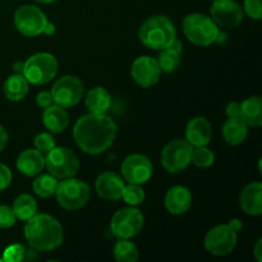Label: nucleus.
<instances>
[{"instance_id": "f257e3e1", "label": "nucleus", "mask_w": 262, "mask_h": 262, "mask_svg": "<svg viewBox=\"0 0 262 262\" xmlns=\"http://www.w3.org/2000/svg\"><path fill=\"white\" fill-rule=\"evenodd\" d=\"M117 135V125L105 113L83 115L76 122L73 138L77 146L89 155H99L112 147Z\"/></svg>"}, {"instance_id": "f03ea898", "label": "nucleus", "mask_w": 262, "mask_h": 262, "mask_svg": "<svg viewBox=\"0 0 262 262\" xmlns=\"http://www.w3.org/2000/svg\"><path fill=\"white\" fill-rule=\"evenodd\" d=\"M25 238L28 245L36 251L49 252L63 242V227L58 219L46 214H36L27 220L25 228Z\"/></svg>"}, {"instance_id": "7ed1b4c3", "label": "nucleus", "mask_w": 262, "mask_h": 262, "mask_svg": "<svg viewBox=\"0 0 262 262\" xmlns=\"http://www.w3.org/2000/svg\"><path fill=\"white\" fill-rule=\"evenodd\" d=\"M138 36L141 42L147 48L163 50L177 37L176 26L168 17L154 15L141 26Z\"/></svg>"}, {"instance_id": "20e7f679", "label": "nucleus", "mask_w": 262, "mask_h": 262, "mask_svg": "<svg viewBox=\"0 0 262 262\" xmlns=\"http://www.w3.org/2000/svg\"><path fill=\"white\" fill-rule=\"evenodd\" d=\"M58 60L49 53H38L23 63L22 74L28 83L42 86L50 82L58 73Z\"/></svg>"}, {"instance_id": "39448f33", "label": "nucleus", "mask_w": 262, "mask_h": 262, "mask_svg": "<svg viewBox=\"0 0 262 262\" xmlns=\"http://www.w3.org/2000/svg\"><path fill=\"white\" fill-rule=\"evenodd\" d=\"M183 32L194 45L209 46L215 42L219 26L212 20V18L200 13H193L184 18Z\"/></svg>"}, {"instance_id": "423d86ee", "label": "nucleus", "mask_w": 262, "mask_h": 262, "mask_svg": "<svg viewBox=\"0 0 262 262\" xmlns=\"http://www.w3.org/2000/svg\"><path fill=\"white\" fill-rule=\"evenodd\" d=\"M55 196L59 205L66 210H78L89 202L90 187L83 181L71 177L59 182Z\"/></svg>"}, {"instance_id": "0eeeda50", "label": "nucleus", "mask_w": 262, "mask_h": 262, "mask_svg": "<svg viewBox=\"0 0 262 262\" xmlns=\"http://www.w3.org/2000/svg\"><path fill=\"white\" fill-rule=\"evenodd\" d=\"M45 166L56 179H66L76 176L79 169V160L69 148L55 146L46 154Z\"/></svg>"}, {"instance_id": "6e6552de", "label": "nucleus", "mask_w": 262, "mask_h": 262, "mask_svg": "<svg viewBox=\"0 0 262 262\" xmlns=\"http://www.w3.org/2000/svg\"><path fill=\"white\" fill-rule=\"evenodd\" d=\"M145 217L135 207H124L115 212L110 222V230L118 239H130L142 230Z\"/></svg>"}, {"instance_id": "1a4fd4ad", "label": "nucleus", "mask_w": 262, "mask_h": 262, "mask_svg": "<svg viewBox=\"0 0 262 262\" xmlns=\"http://www.w3.org/2000/svg\"><path fill=\"white\" fill-rule=\"evenodd\" d=\"M193 147L186 140H174L164 147L161 163L164 169L171 174L181 173L192 163Z\"/></svg>"}, {"instance_id": "9d476101", "label": "nucleus", "mask_w": 262, "mask_h": 262, "mask_svg": "<svg viewBox=\"0 0 262 262\" xmlns=\"http://www.w3.org/2000/svg\"><path fill=\"white\" fill-rule=\"evenodd\" d=\"M238 242V233L228 224L211 228L205 237V248L214 256L229 255L234 251Z\"/></svg>"}, {"instance_id": "9b49d317", "label": "nucleus", "mask_w": 262, "mask_h": 262, "mask_svg": "<svg viewBox=\"0 0 262 262\" xmlns=\"http://www.w3.org/2000/svg\"><path fill=\"white\" fill-rule=\"evenodd\" d=\"M48 18L40 8L35 5H22L14 13V26L22 35L35 37L43 32Z\"/></svg>"}, {"instance_id": "f8f14e48", "label": "nucleus", "mask_w": 262, "mask_h": 262, "mask_svg": "<svg viewBox=\"0 0 262 262\" xmlns=\"http://www.w3.org/2000/svg\"><path fill=\"white\" fill-rule=\"evenodd\" d=\"M50 92L53 101L67 109L81 101L83 96V83L74 76H64L54 83Z\"/></svg>"}, {"instance_id": "ddd939ff", "label": "nucleus", "mask_w": 262, "mask_h": 262, "mask_svg": "<svg viewBox=\"0 0 262 262\" xmlns=\"http://www.w3.org/2000/svg\"><path fill=\"white\" fill-rule=\"evenodd\" d=\"M122 177L132 184H143L150 181L154 173V165L147 156L142 154H132L122 163Z\"/></svg>"}, {"instance_id": "4468645a", "label": "nucleus", "mask_w": 262, "mask_h": 262, "mask_svg": "<svg viewBox=\"0 0 262 262\" xmlns=\"http://www.w3.org/2000/svg\"><path fill=\"white\" fill-rule=\"evenodd\" d=\"M210 12L212 20L220 27L235 28L243 20V9L235 0H215Z\"/></svg>"}, {"instance_id": "2eb2a0df", "label": "nucleus", "mask_w": 262, "mask_h": 262, "mask_svg": "<svg viewBox=\"0 0 262 262\" xmlns=\"http://www.w3.org/2000/svg\"><path fill=\"white\" fill-rule=\"evenodd\" d=\"M160 73L161 71L158 60L147 55L136 59L130 68V76L133 81L143 89L155 86L160 78Z\"/></svg>"}, {"instance_id": "dca6fc26", "label": "nucleus", "mask_w": 262, "mask_h": 262, "mask_svg": "<svg viewBox=\"0 0 262 262\" xmlns=\"http://www.w3.org/2000/svg\"><path fill=\"white\" fill-rule=\"evenodd\" d=\"M125 184L122 177L113 171H105L100 174L95 183V189L101 199L107 201H115L122 199Z\"/></svg>"}, {"instance_id": "f3484780", "label": "nucleus", "mask_w": 262, "mask_h": 262, "mask_svg": "<svg viewBox=\"0 0 262 262\" xmlns=\"http://www.w3.org/2000/svg\"><path fill=\"white\" fill-rule=\"evenodd\" d=\"M212 138V128L204 117H196L189 120L186 127V141L192 147L207 146Z\"/></svg>"}, {"instance_id": "a211bd4d", "label": "nucleus", "mask_w": 262, "mask_h": 262, "mask_svg": "<svg viewBox=\"0 0 262 262\" xmlns=\"http://www.w3.org/2000/svg\"><path fill=\"white\" fill-rule=\"evenodd\" d=\"M192 193L183 186L171 187L165 194V207L170 214L183 215L191 209Z\"/></svg>"}, {"instance_id": "6ab92c4d", "label": "nucleus", "mask_w": 262, "mask_h": 262, "mask_svg": "<svg viewBox=\"0 0 262 262\" xmlns=\"http://www.w3.org/2000/svg\"><path fill=\"white\" fill-rule=\"evenodd\" d=\"M239 205L247 215L260 216L262 214V184L260 182L250 183L243 188Z\"/></svg>"}, {"instance_id": "aec40b11", "label": "nucleus", "mask_w": 262, "mask_h": 262, "mask_svg": "<svg viewBox=\"0 0 262 262\" xmlns=\"http://www.w3.org/2000/svg\"><path fill=\"white\" fill-rule=\"evenodd\" d=\"M45 168V156L36 148L25 150L17 159V169L26 177H36Z\"/></svg>"}, {"instance_id": "412c9836", "label": "nucleus", "mask_w": 262, "mask_h": 262, "mask_svg": "<svg viewBox=\"0 0 262 262\" xmlns=\"http://www.w3.org/2000/svg\"><path fill=\"white\" fill-rule=\"evenodd\" d=\"M42 122L46 129L53 133H61L69 124V115L66 107L59 105H50L45 107L42 114Z\"/></svg>"}, {"instance_id": "4be33fe9", "label": "nucleus", "mask_w": 262, "mask_h": 262, "mask_svg": "<svg viewBox=\"0 0 262 262\" xmlns=\"http://www.w3.org/2000/svg\"><path fill=\"white\" fill-rule=\"evenodd\" d=\"M248 125L239 117L228 118L222 128V135L225 142L232 146H238L247 138Z\"/></svg>"}, {"instance_id": "5701e85b", "label": "nucleus", "mask_w": 262, "mask_h": 262, "mask_svg": "<svg viewBox=\"0 0 262 262\" xmlns=\"http://www.w3.org/2000/svg\"><path fill=\"white\" fill-rule=\"evenodd\" d=\"M239 118L247 125L260 128L262 125V99L260 96H251L241 104Z\"/></svg>"}, {"instance_id": "b1692460", "label": "nucleus", "mask_w": 262, "mask_h": 262, "mask_svg": "<svg viewBox=\"0 0 262 262\" xmlns=\"http://www.w3.org/2000/svg\"><path fill=\"white\" fill-rule=\"evenodd\" d=\"M28 89L30 86L25 76L22 73H14L8 77L7 81L4 82L3 91H4L5 97L10 101H20L27 95Z\"/></svg>"}, {"instance_id": "393cba45", "label": "nucleus", "mask_w": 262, "mask_h": 262, "mask_svg": "<svg viewBox=\"0 0 262 262\" xmlns=\"http://www.w3.org/2000/svg\"><path fill=\"white\" fill-rule=\"evenodd\" d=\"M86 106L92 113H106L112 105V96L104 87H94L86 95Z\"/></svg>"}, {"instance_id": "a878e982", "label": "nucleus", "mask_w": 262, "mask_h": 262, "mask_svg": "<svg viewBox=\"0 0 262 262\" xmlns=\"http://www.w3.org/2000/svg\"><path fill=\"white\" fill-rule=\"evenodd\" d=\"M12 209L17 219L27 222L28 219L37 214V202L32 196L23 193L14 200Z\"/></svg>"}, {"instance_id": "bb28decb", "label": "nucleus", "mask_w": 262, "mask_h": 262, "mask_svg": "<svg viewBox=\"0 0 262 262\" xmlns=\"http://www.w3.org/2000/svg\"><path fill=\"white\" fill-rule=\"evenodd\" d=\"M113 255L118 262H136L138 260L140 252L137 246L129 242V239H118L113 248Z\"/></svg>"}, {"instance_id": "cd10ccee", "label": "nucleus", "mask_w": 262, "mask_h": 262, "mask_svg": "<svg viewBox=\"0 0 262 262\" xmlns=\"http://www.w3.org/2000/svg\"><path fill=\"white\" fill-rule=\"evenodd\" d=\"M58 179L51 176V174H42V176L37 177L33 181L32 188L33 192L38 197L46 199V197H50L53 194H55L56 188H58Z\"/></svg>"}, {"instance_id": "c85d7f7f", "label": "nucleus", "mask_w": 262, "mask_h": 262, "mask_svg": "<svg viewBox=\"0 0 262 262\" xmlns=\"http://www.w3.org/2000/svg\"><path fill=\"white\" fill-rule=\"evenodd\" d=\"M181 54H177L174 51L168 50V49H163L159 55L158 60L159 67H160L161 72H166V73H170L174 72L178 68L179 63H181Z\"/></svg>"}, {"instance_id": "c756f323", "label": "nucleus", "mask_w": 262, "mask_h": 262, "mask_svg": "<svg viewBox=\"0 0 262 262\" xmlns=\"http://www.w3.org/2000/svg\"><path fill=\"white\" fill-rule=\"evenodd\" d=\"M215 161V155L210 148H207L206 146H202V147H196V150H193L192 152V163L197 166V168L206 169L214 164Z\"/></svg>"}, {"instance_id": "7c9ffc66", "label": "nucleus", "mask_w": 262, "mask_h": 262, "mask_svg": "<svg viewBox=\"0 0 262 262\" xmlns=\"http://www.w3.org/2000/svg\"><path fill=\"white\" fill-rule=\"evenodd\" d=\"M122 199H124V201L130 206H136L145 201V191L140 184L129 183L123 189Z\"/></svg>"}, {"instance_id": "2f4dec72", "label": "nucleus", "mask_w": 262, "mask_h": 262, "mask_svg": "<svg viewBox=\"0 0 262 262\" xmlns=\"http://www.w3.org/2000/svg\"><path fill=\"white\" fill-rule=\"evenodd\" d=\"M26 260V248L19 243L8 246L3 252L2 261L5 262H20Z\"/></svg>"}, {"instance_id": "473e14b6", "label": "nucleus", "mask_w": 262, "mask_h": 262, "mask_svg": "<svg viewBox=\"0 0 262 262\" xmlns=\"http://www.w3.org/2000/svg\"><path fill=\"white\" fill-rule=\"evenodd\" d=\"M33 145H35L36 150L46 155L49 151L55 147V140H54V137L50 133L42 132L36 136L35 140H33Z\"/></svg>"}, {"instance_id": "72a5a7b5", "label": "nucleus", "mask_w": 262, "mask_h": 262, "mask_svg": "<svg viewBox=\"0 0 262 262\" xmlns=\"http://www.w3.org/2000/svg\"><path fill=\"white\" fill-rule=\"evenodd\" d=\"M15 220H17V216L12 207L7 205H0V229H9L15 224Z\"/></svg>"}, {"instance_id": "f704fd0d", "label": "nucleus", "mask_w": 262, "mask_h": 262, "mask_svg": "<svg viewBox=\"0 0 262 262\" xmlns=\"http://www.w3.org/2000/svg\"><path fill=\"white\" fill-rule=\"evenodd\" d=\"M243 9L251 19L260 20L262 18V0H245Z\"/></svg>"}, {"instance_id": "c9c22d12", "label": "nucleus", "mask_w": 262, "mask_h": 262, "mask_svg": "<svg viewBox=\"0 0 262 262\" xmlns=\"http://www.w3.org/2000/svg\"><path fill=\"white\" fill-rule=\"evenodd\" d=\"M12 179H13V176L10 169L8 168L7 165L0 163V192L4 191V189H7L8 187L10 186Z\"/></svg>"}, {"instance_id": "e433bc0d", "label": "nucleus", "mask_w": 262, "mask_h": 262, "mask_svg": "<svg viewBox=\"0 0 262 262\" xmlns=\"http://www.w3.org/2000/svg\"><path fill=\"white\" fill-rule=\"evenodd\" d=\"M36 102H37L38 106L42 107V109L53 105L54 101H53V96H51V92L41 91L40 94L37 95V97H36Z\"/></svg>"}, {"instance_id": "4c0bfd02", "label": "nucleus", "mask_w": 262, "mask_h": 262, "mask_svg": "<svg viewBox=\"0 0 262 262\" xmlns=\"http://www.w3.org/2000/svg\"><path fill=\"white\" fill-rule=\"evenodd\" d=\"M239 109H241V104H238V102H230V104H228L227 109H225V113H227L228 118L239 117Z\"/></svg>"}, {"instance_id": "58836bf2", "label": "nucleus", "mask_w": 262, "mask_h": 262, "mask_svg": "<svg viewBox=\"0 0 262 262\" xmlns=\"http://www.w3.org/2000/svg\"><path fill=\"white\" fill-rule=\"evenodd\" d=\"M165 49H168V50H170V51H174V53H177V54H181L182 53V42L176 37L170 43H169L168 46H166Z\"/></svg>"}, {"instance_id": "ea45409f", "label": "nucleus", "mask_w": 262, "mask_h": 262, "mask_svg": "<svg viewBox=\"0 0 262 262\" xmlns=\"http://www.w3.org/2000/svg\"><path fill=\"white\" fill-rule=\"evenodd\" d=\"M7 143H8V133H7V130H5L4 128L0 125V152L4 150L5 146H7Z\"/></svg>"}, {"instance_id": "a19ab883", "label": "nucleus", "mask_w": 262, "mask_h": 262, "mask_svg": "<svg viewBox=\"0 0 262 262\" xmlns=\"http://www.w3.org/2000/svg\"><path fill=\"white\" fill-rule=\"evenodd\" d=\"M255 257L257 262H261L262 261V239L257 241V243H256L255 246Z\"/></svg>"}, {"instance_id": "79ce46f5", "label": "nucleus", "mask_w": 262, "mask_h": 262, "mask_svg": "<svg viewBox=\"0 0 262 262\" xmlns=\"http://www.w3.org/2000/svg\"><path fill=\"white\" fill-rule=\"evenodd\" d=\"M228 225H229V227L232 228V229L234 230V232H237V233L239 232L241 229H242V222H241L239 219H232Z\"/></svg>"}, {"instance_id": "37998d69", "label": "nucleus", "mask_w": 262, "mask_h": 262, "mask_svg": "<svg viewBox=\"0 0 262 262\" xmlns=\"http://www.w3.org/2000/svg\"><path fill=\"white\" fill-rule=\"evenodd\" d=\"M42 33H45V35H48V36H51V35H54V33H55V26H54V23H51V22H46V25H45V27H43V32Z\"/></svg>"}, {"instance_id": "c03bdc74", "label": "nucleus", "mask_w": 262, "mask_h": 262, "mask_svg": "<svg viewBox=\"0 0 262 262\" xmlns=\"http://www.w3.org/2000/svg\"><path fill=\"white\" fill-rule=\"evenodd\" d=\"M224 41H225V33L223 32V31L219 30V32H217L216 38H215V42L220 43V42H224Z\"/></svg>"}, {"instance_id": "a18cd8bd", "label": "nucleus", "mask_w": 262, "mask_h": 262, "mask_svg": "<svg viewBox=\"0 0 262 262\" xmlns=\"http://www.w3.org/2000/svg\"><path fill=\"white\" fill-rule=\"evenodd\" d=\"M14 71L15 73H22L23 71V63H17L14 66Z\"/></svg>"}, {"instance_id": "49530a36", "label": "nucleus", "mask_w": 262, "mask_h": 262, "mask_svg": "<svg viewBox=\"0 0 262 262\" xmlns=\"http://www.w3.org/2000/svg\"><path fill=\"white\" fill-rule=\"evenodd\" d=\"M38 3H42V4H50V3H54L55 0H36Z\"/></svg>"}, {"instance_id": "de8ad7c7", "label": "nucleus", "mask_w": 262, "mask_h": 262, "mask_svg": "<svg viewBox=\"0 0 262 262\" xmlns=\"http://www.w3.org/2000/svg\"><path fill=\"white\" fill-rule=\"evenodd\" d=\"M212 2H215V0H212Z\"/></svg>"}]
</instances>
